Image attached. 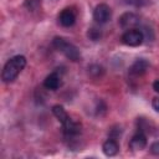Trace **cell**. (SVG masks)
Segmentation results:
<instances>
[{
    "label": "cell",
    "mask_w": 159,
    "mask_h": 159,
    "mask_svg": "<svg viewBox=\"0 0 159 159\" xmlns=\"http://www.w3.org/2000/svg\"><path fill=\"white\" fill-rule=\"evenodd\" d=\"M26 66V58L25 56L21 55H16L14 57H11L4 66L2 68V73H1V78L5 83L12 82L16 80V77L19 76V73L24 70V67Z\"/></svg>",
    "instance_id": "1"
},
{
    "label": "cell",
    "mask_w": 159,
    "mask_h": 159,
    "mask_svg": "<svg viewBox=\"0 0 159 159\" xmlns=\"http://www.w3.org/2000/svg\"><path fill=\"white\" fill-rule=\"evenodd\" d=\"M52 45L56 50H58L60 52H62L68 60L73 61V62H77L81 60V52L80 50L71 42H68L66 39L63 37H60V36H56L53 37L52 40Z\"/></svg>",
    "instance_id": "2"
},
{
    "label": "cell",
    "mask_w": 159,
    "mask_h": 159,
    "mask_svg": "<svg viewBox=\"0 0 159 159\" xmlns=\"http://www.w3.org/2000/svg\"><path fill=\"white\" fill-rule=\"evenodd\" d=\"M144 40V36H143V32L138 29H130V30H127L123 35H122V42L127 46H132V47H135V46H139L142 45Z\"/></svg>",
    "instance_id": "3"
},
{
    "label": "cell",
    "mask_w": 159,
    "mask_h": 159,
    "mask_svg": "<svg viewBox=\"0 0 159 159\" xmlns=\"http://www.w3.org/2000/svg\"><path fill=\"white\" fill-rule=\"evenodd\" d=\"M112 16V10L107 4H99L93 10V20L97 24H106Z\"/></svg>",
    "instance_id": "4"
},
{
    "label": "cell",
    "mask_w": 159,
    "mask_h": 159,
    "mask_svg": "<svg viewBox=\"0 0 159 159\" xmlns=\"http://www.w3.org/2000/svg\"><path fill=\"white\" fill-rule=\"evenodd\" d=\"M58 21L63 27H70L76 21V12L73 11V9H70V7L63 9L58 15Z\"/></svg>",
    "instance_id": "5"
},
{
    "label": "cell",
    "mask_w": 159,
    "mask_h": 159,
    "mask_svg": "<svg viewBox=\"0 0 159 159\" xmlns=\"http://www.w3.org/2000/svg\"><path fill=\"white\" fill-rule=\"evenodd\" d=\"M139 17L135 15V14H133V12H125V14H123L122 16H120V19H119V24H120V26L123 27V29H134L138 24H139Z\"/></svg>",
    "instance_id": "6"
},
{
    "label": "cell",
    "mask_w": 159,
    "mask_h": 159,
    "mask_svg": "<svg viewBox=\"0 0 159 159\" xmlns=\"http://www.w3.org/2000/svg\"><path fill=\"white\" fill-rule=\"evenodd\" d=\"M129 147L133 150H142L147 147V135L143 132H138L134 134L129 142Z\"/></svg>",
    "instance_id": "7"
},
{
    "label": "cell",
    "mask_w": 159,
    "mask_h": 159,
    "mask_svg": "<svg viewBox=\"0 0 159 159\" xmlns=\"http://www.w3.org/2000/svg\"><path fill=\"white\" fill-rule=\"evenodd\" d=\"M148 67H149V63H148L147 60H144V58H138V60H135L134 63L130 66L129 72H130L132 75H134V76H142V75L148 70Z\"/></svg>",
    "instance_id": "8"
},
{
    "label": "cell",
    "mask_w": 159,
    "mask_h": 159,
    "mask_svg": "<svg viewBox=\"0 0 159 159\" xmlns=\"http://www.w3.org/2000/svg\"><path fill=\"white\" fill-rule=\"evenodd\" d=\"M43 86H45V88H47V89L56 91V89L61 86V77L58 76V73L52 72V73H50V75L45 78Z\"/></svg>",
    "instance_id": "9"
},
{
    "label": "cell",
    "mask_w": 159,
    "mask_h": 159,
    "mask_svg": "<svg viewBox=\"0 0 159 159\" xmlns=\"http://www.w3.org/2000/svg\"><path fill=\"white\" fill-rule=\"evenodd\" d=\"M102 150H103V153H104L107 157H113V155H116V154L118 153L119 145H118V143H117L114 139H108V140H106V142L103 143Z\"/></svg>",
    "instance_id": "10"
},
{
    "label": "cell",
    "mask_w": 159,
    "mask_h": 159,
    "mask_svg": "<svg viewBox=\"0 0 159 159\" xmlns=\"http://www.w3.org/2000/svg\"><path fill=\"white\" fill-rule=\"evenodd\" d=\"M52 113H53V116L60 120L61 124H63L66 120L70 119V116L67 114V112L65 111V108H63L62 106H60V104H56V106L52 107Z\"/></svg>",
    "instance_id": "11"
},
{
    "label": "cell",
    "mask_w": 159,
    "mask_h": 159,
    "mask_svg": "<svg viewBox=\"0 0 159 159\" xmlns=\"http://www.w3.org/2000/svg\"><path fill=\"white\" fill-rule=\"evenodd\" d=\"M88 37H89L91 40H93V41H97V40H99V37H101V31H99L98 29H96V27H92V29L88 31Z\"/></svg>",
    "instance_id": "12"
},
{
    "label": "cell",
    "mask_w": 159,
    "mask_h": 159,
    "mask_svg": "<svg viewBox=\"0 0 159 159\" xmlns=\"http://www.w3.org/2000/svg\"><path fill=\"white\" fill-rule=\"evenodd\" d=\"M149 0H125L127 4L132 5V6H135V7H140V6H144L148 4Z\"/></svg>",
    "instance_id": "13"
},
{
    "label": "cell",
    "mask_w": 159,
    "mask_h": 159,
    "mask_svg": "<svg viewBox=\"0 0 159 159\" xmlns=\"http://www.w3.org/2000/svg\"><path fill=\"white\" fill-rule=\"evenodd\" d=\"M150 153L154 155H159V142H155L150 145Z\"/></svg>",
    "instance_id": "14"
},
{
    "label": "cell",
    "mask_w": 159,
    "mask_h": 159,
    "mask_svg": "<svg viewBox=\"0 0 159 159\" xmlns=\"http://www.w3.org/2000/svg\"><path fill=\"white\" fill-rule=\"evenodd\" d=\"M152 106H153V108H154L155 111H158V112H159V97H155V98L153 99Z\"/></svg>",
    "instance_id": "15"
},
{
    "label": "cell",
    "mask_w": 159,
    "mask_h": 159,
    "mask_svg": "<svg viewBox=\"0 0 159 159\" xmlns=\"http://www.w3.org/2000/svg\"><path fill=\"white\" fill-rule=\"evenodd\" d=\"M153 88H154L155 92H159V80L154 81V83H153Z\"/></svg>",
    "instance_id": "16"
}]
</instances>
